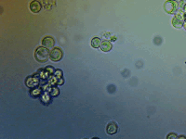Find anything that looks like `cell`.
<instances>
[{
  "instance_id": "10",
  "label": "cell",
  "mask_w": 186,
  "mask_h": 139,
  "mask_svg": "<svg viewBox=\"0 0 186 139\" xmlns=\"http://www.w3.org/2000/svg\"><path fill=\"white\" fill-rule=\"evenodd\" d=\"M101 44H102V42H101L100 38H98V37L92 38V40H91V46H92V48H100Z\"/></svg>"
},
{
  "instance_id": "4",
  "label": "cell",
  "mask_w": 186,
  "mask_h": 139,
  "mask_svg": "<svg viewBox=\"0 0 186 139\" xmlns=\"http://www.w3.org/2000/svg\"><path fill=\"white\" fill-rule=\"evenodd\" d=\"M62 58V50L60 48H54L50 53V59L52 61H59Z\"/></svg>"
},
{
  "instance_id": "14",
  "label": "cell",
  "mask_w": 186,
  "mask_h": 139,
  "mask_svg": "<svg viewBox=\"0 0 186 139\" xmlns=\"http://www.w3.org/2000/svg\"><path fill=\"white\" fill-rule=\"evenodd\" d=\"M183 26H184V29L186 30V22H185V23H184V24H183Z\"/></svg>"
},
{
  "instance_id": "13",
  "label": "cell",
  "mask_w": 186,
  "mask_h": 139,
  "mask_svg": "<svg viewBox=\"0 0 186 139\" xmlns=\"http://www.w3.org/2000/svg\"><path fill=\"white\" fill-rule=\"evenodd\" d=\"M181 9H183V11H185V12H186V3H185V5H184V6H183Z\"/></svg>"
},
{
  "instance_id": "6",
  "label": "cell",
  "mask_w": 186,
  "mask_h": 139,
  "mask_svg": "<svg viewBox=\"0 0 186 139\" xmlns=\"http://www.w3.org/2000/svg\"><path fill=\"white\" fill-rule=\"evenodd\" d=\"M54 44H55L54 39L51 36H46L42 40L43 46H45V48H52L54 46Z\"/></svg>"
},
{
  "instance_id": "8",
  "label": "cell",
  "mask_w": 186,
  "mask_h": 139,
  "mask_svg": "<svg viewBox=\"0 0 186 139\" xmlns=\"http://www.w3.org/2000/svg\"><path fill=\"white\" fill-rule=\"evenodd\" d=\"M118 130V127H117V124L115 123H110L107 124V127H106V132L108 134H114Z\"/></svg>"
},
{
  "instance_id": "9",
  "label": "cell",
  "mask_w": 186,
  "mask_h": 139,
  "mask_svg": "<svg viewBox=\"0 0 186 139\" xmlns=\"http://www.w3.org/2000/svg\"><path fill=\"white\" fill-rule=\"evenodd\" d=\"M100 48L103 52H108L112 49V44L109 41H103L102 42Z\"/></svg>"
},
{
  "instance_id": "5",
  "label": "cell",
  "mask_w": 186,
  "mask_h": 139,
  "mask_svg": "<svg viewBox=\"0 0 186 139\" xmlns=\"http://www.w3.org/2000/svg\"><path fill=\"white\" fill-rule=\"evenodd\" d=\"M25 84L29 88H35L39 84V80L35 76H29V77H27Z\"/></svg>"
},
{
  "instance_id": "11",
  "label": "cell",
  "mask_w": 186,
  "mask_h": 139,
  "mask_svg": "<svg viewBox=\"0 0 186 139\" xmlns=\"http://www.w3.org/2000/svg\"><path fill=\"white\" fill-rule=\"evenodd\" d=\"M58 93H59V91H58V89L57 88H54V93H52V96H57L58 95Z\"/></svg>"
},
{
  "instance_id": "12",
  "label": "cell",
  "mask_w": 186,
  "mask_h": 139,
  "mask_svg": "<svg viewBox=\"0 0 186 139\" xmlns=\"http://www.w3.org/2000/svg\"><path fill=\"white\" fill-rule=\"evenodd\" d=\"M177 138L178 136L177 135H174V134H169V135H168V138Z\"/></svg>"
},
{
  "instance_id": "1",
  "label": "cell",
  "mask_w": 186,
  "mask_h": 139,
  "mask_svg": "<svg viewBox=\"0 0 186 139\" xmlns=\"http://www.w3.org/2000/svg\"><path fill=\"white\" fill-rule=\"evenodd\" d=\"M50 53V51H49V49L45 48V46H39L35 51V58L38 62L43 63L49 59Z\"/></svg>"
},
{
  "instance_id": "15",
  "label": "cell",
  "mask_w": 186,
  "mask_h": 139,
  "mask_svg": "<svg viewBox=\"0 0 186 139\" xmlns=\"http://www.w3.org/2000/svg\"><path fill=\"white\" fill-rule=\"evenodd\" d=\"M184 19H185V20H186V15H185V17H184Z\"/></svg>"
},
{
  "instance_id": "2",
  "label": "cell",
  "mask_w": 186,
  "mask_h": 139,
  "mask_svg": "<svg viewBox=\"0 0 186 139\" xmlns=\"http://www.w3.org/2000/svg\"><path fill=\"white\" fill-rule=\"evenodd\" d=\"M178 7H179V3L177 0H168L164 4V9L169 14L175 12L178 9Z\"/></svg>"
},
{
  "instance_id": "3",
  "label": "cell",
  "mask_w": 186,
  "mask_h": 139,
  "mask_svg": "<svg viewBox=\"0 0 186 139\" xmlns=\"http://www.w3.org/2000/svg\"><path fill=\"white\" fill-rule=\"evenodd\" d=\"M183 24H184V16H183V13L180 11L174 16L172 20V25L175 28H180Z\"/></svg>"
},
{
  "instance_id": "7",
  "label": "cell",
  "mask_w": 186,
  "mask_h": 139,
  "mask_svg": "<svg viewBox=\"0 0 186 139\" xmlns=\"http://www.w3.org/2000/svg\"><path fill=\"white\" fill-rule=\"evenodd\" d=\"M42 7L39 1L37 0H33V1L30 3V10L34 13H37L41 10Z\"/></svg>"
}]
</instances>
